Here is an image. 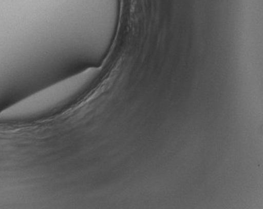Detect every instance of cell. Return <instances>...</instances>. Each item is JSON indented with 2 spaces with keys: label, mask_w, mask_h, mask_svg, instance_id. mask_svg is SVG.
I'll list each match as a JSON object with an SVG mask.
<instances>
[{
  "label": "cell",
  "mask_w": 263,
  "mask_h": 209,
  "mask_svg": "<svg viewBox=\"0 0 263 209\" xmlns=\"http://www.w3.org/2000/svg\"><path fill=\"white\" fill-rule=\"evenodd\" d=\"M99 75V68H88L53 83L3 110L0 121H24L53 113L79 97Z\"/></svg>",
  "instance_id": "1"
}]
</instances>
